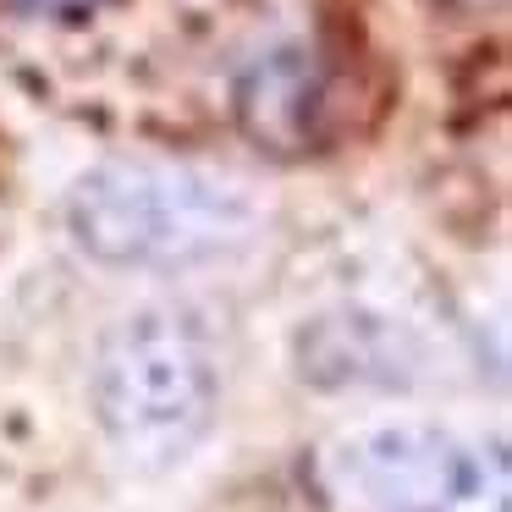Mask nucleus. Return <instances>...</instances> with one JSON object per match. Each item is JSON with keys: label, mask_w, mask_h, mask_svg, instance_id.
I'll return each mask as SVG.
<instances>
[{"label": "nucleus", "mask_w": 512, "mask_h": 512, "mask_svg": "<svg viewBox=\"0 0 512 512\" xmlns=\"http://www.w3.org/2000/svg\"><path fill=\"white\" fill-rule=\"evenodd\" d=\"M78 232L94 254L122 265H182L215 254V243L226 237V210L215 193L188 182L122 177L83 193Z\"/></svg>", "instance_id": "obj_3"}, {"label": "nucleus", "mask_w": 512, "mask_h": 512, "mask_svg": "<svg viewBox=\"0 0 512 512\" xmlns=\"http://www.w3.org/2000/svg\"><path fill=\"white\" fill-rule=\"evenodd\" d=\"M17 6H23V12H39V17H89L105 0H17Z\"/></svg>", "instance_id": "obj_4"}, {"label": "nucleus", "mask_w": 512, "mask_h": 512, "mask_svg": "<svg viewBox=\"0 0 512 512\" xmlns=\"http://www.w3.org/2000/svg\"><path fill=\"white\" fill-rule=\"evenodd\" d=\"M331 474L375 512H507L501 446L441 424H380L336 452Z\"/></svg>", "instance_id": "obj_2"}, {"label": "nucleus", "mask_w": 512, "mask_h": 512, "mask_svg": "<svg viewBox=\"0 0 512 512\" xmlns=\"http://www.w3.org/2000/svg\"><path fill=\"white\" fill-rule=\"evenodd\" d=\"M94 408L127 463H177L215 413V364L204 331L177 314H138L116 325L94 369Z\"/></svg>", "instance_id": "obj_1"}]
</instances>
